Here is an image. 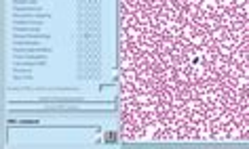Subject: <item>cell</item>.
Returning a JSON list of instances; mask_svg holds the SVG:
<instances>
[{
  "label": "cell",
  "instance_id": "6da1fadb",
  "mask_svg": "<svg viewBox=\"0 0 249 149\" xmlns=\"http://www.w3.org/2000/svg\"><path fill=\"white\" fill-rule=\"evenodd\" d=\"M124 141H249V0H118Z\"/></svg>",
  "mask_w": 249,
  "mask_h": 149
}]
</instances>
